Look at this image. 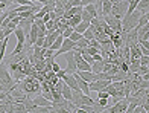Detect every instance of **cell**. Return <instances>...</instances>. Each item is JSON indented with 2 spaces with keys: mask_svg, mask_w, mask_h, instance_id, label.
<instances>
[{
  "mask_svg": "<svg viewBox=\"0 0 149 113\" xmlns=\"http://www.w3.org/2000/svg\"><path fill=\"white\" fill-rule=\"evenodd\" d=\"M18 86L29 98H32L35 93H41V83L35 77H24L22 81H18Z\"/></svg>",
  "mask_w": 149,
  "mask_h": 113,
  "instance_id": "1",
  "label": "cell"
},
{
  "mask_svg": "<svg viewBox=\"0 0 149 113\" xmlns=\"http://www.w3.org/2000/svg\"><path fill=\"white\" fill-rule=\"evenodd\" d=\"M65 57V61H67V67H65V72L67 74H74L78 69H76V60L73 57V51H69V52H64L63 54Z\"/></svg>",
  "mask_w": 149,
  "mask_h": 113,
  "instance_id": "2",
  "label": "cell"
},
{
  "mask_svg": "<svg viewBox=\"0 0 149 113\" xmlns=\"http://www.w3.org/2000/svg\"><path fill=\"white\" fill-rule=\"evenodd\" d=\"M111 81H108V79H94V81L88 83V89L90 92H97V90H104L108 84Z\"/></svg>",
  "mask_w": 149,
  "mask_h": 113,
  "instance_id": "3",
  "label": "cell"
},
{
  "mask_svg": "<svg viewBox=\"0 0 149 113\" xmlns=\"http://www.w3.org/2000/svg\"><path fill=\"white\" fill-rule=\"evenodd\" d=\"M74 46H76V44H74V41H72V40L67 37V38L63 40V43H61V48H59L58 51H55V52H56V55H61V54H64V52L73 51Z\"/></svg>",
  "mask_w": 149,
  "mask_h": 113,
  "instance_id": "4",
  "label": "cell"
},
{
  "mask_svg": "<svg viewBox=\"0 0 149 113\" xmlns=\"http://www.w3.org/2000/svg\"><path fill=\"white\" fill-rule=\"evenodd\" d=\"M63 81H64L67 86H70V89H72V90L79 89V87H78L76 79H74V77H73V74H67V72H65V75L63 77Z\"/></svg>",
  "mask_w": 149,
  "mask_h": 113,
  "instance_id": "5",
  "label": "cell"
},
{
  "mask_svg": "<svg viewBox=\"0 0 149 113\" xmlns=\"http://www.w3.org/2000/svg\"><path fill=\"white\" fill-rule=\"evenodd\" d=\"M76 74L84 79V81H87V83H91V81H94V74L91 70H76Z\"/></svg>",
  "mask_w": 149,
  "mask_h": 113,
  "instance_id": "6",
  "label": "cell"
},
{
  "mask_svg": "<svg viewBox=\"0 0 149 113\" xmlns=\"http://www.w3.org/2000/svg\"><path fill=\"white\" fill-rule=\"evenodd\" d=\"M111 6H113V3L110 2V0H102V2H100V12H102V15L110 14Z\"/></svg>",
  "mask_w": 149,
  "mask_h": 113,
  "instance_id": "7",
  "label": "cell"
},
{
  "mask_svg": "<svg viewBox=\"0 0 149 113\" xmlns=\"http://www.w3.org/2000/svg\"><path fill=\"white\" fill-rule=\"evenodd\" d=\"M135 9H139L141 14H148V9H149V0H140L135 6Z\"/></svg>",
  "mask_w": 149,
  "mask_h": 113,
  "instance_id": "8",
  "label": "cell"
},
{
  "mask_svg": "<svg viewBox=\"0 0 149 113\" xmlns=\"http://www.w3.org/2000/svg\"><path fill=\"white\" fill-rule=\"evenodd\" d=\"M72 93H73V90L70 89V86H67L65 83L63 84V87H61V95H63L64 99H70L72 98Z\"/></svg>",
  "mask_w": 149,
  "mask_h": 113,
  "instance_id": "9",
  "label": "cell"
},
{
  "mask_svg": "<svg viewBox=\"0 0 149 113\" xmlns=\"http://www.w3.org/2000/svg\"><path fill=\"white\" fill-rule=\"evenodd\" d=\"M91 72H94V74H99V72L104 70V61L100 60V61H93L91 64Z\"/></svg>",
  "mask_w": 149,
  "mask_h": 113,
  "instance_id": "10",
  "label": "cell"
},
{
  "mask_svg": "<svg viewBox=\"0 0 149 113\" xmlns=\"http://www.w3.org/2000/svg\"><path fill=\"white\" fill-rule=\"evenodd\" d=\"M84 9L88 12V14L94 18V17H99V14H97V9H96V5L94 3H90V5H85L84 6Z\"/></svg>",
  "mask_w": 149,
  "mask_h": 113,
  "instance_id": "11",
  "label": "cell"
},
{
  "mask_svg": "<svg viewBox=\"0 0 149 113\" xmlns=\"http://www.w3.org/2000/svg\"><path fill=\"white\" fill-rule=\"evenodd\" d=\"M88 26H90V22H84V20H81V22L76 25V26H74V31H76V32H79V34H82V32L87 29V28H88Z\"/></svg>",
  "mask_w": 149,
  "mask_h": 113,
  "instance_id": "12",
  "label": "cell"
},
{
  "mask_svg": "<svg viewBox=\"0 0 149 113\" xmlns=\"http://www.w3.org/2000/svg\"><path fill=\"white\" fill-rule=\"evenodd\" d=\"M63 40H64L63 35H58V37L55 38V41H53V43L49 46V49H52V51H58V49L61 48V43H63Z\"/></svg>",
  "mask_w": 149,
  "mask_h": 113,
  "instance_id": "13",
  "label": "cell"
},
{
  "mask_svg": "<svg viewBox=\"0 0 149 113\" xmlns=\"http://www.w3.org/2000/svg\"><path fill=\"white\" fill-rule=\"evenodd\" d=\"M6 44H8V37H5L2 41H0V63L3 61L5 57V51H6Z\"/></svg>",
  "mask_w": 149,
  "mask_h": 113,
  "instance_id": "14",
  "label": "cell"
},
{
  "mask_svg": "<svg viewBox=\"0 0 149 113\" xmlns=\"http://www.w3.org/2000/svg\"><path fill=\"white\" fill-rule=\"evenodd\" d=\"M14 34H15V37H17V40L18 41H26V35H24V31L22 29V28H17L14 29Z\"/></svg>",
  "mask_w": 149,
  "mask_h": 113,
  "instance_id": "15",
  "label": "cell"
},
{
  "mask_svg": "<svg viewBox=\"0 0 149 113\" xmlns=\"http://www.w3.org/2000/svg\"><path fill=\"white\" fill-rule=\"evenodd\" d=\"M22 52H24V41H18L15 49L12 51V55H18V54H22Z\"/></svg>",
  "mask_w": 149,
  "mask_h": 113,
  "instance_id": "16",
  "label": "cell"
},
{
  "mask_svg": "<svg viewBox=\"0 0 149 113\" xmlns=\"http://www.w3.org/2000/svg\"><path fill=\"white\" fill-rule=\"evenodd\" d=\"M148 23H149V14H141L140 18H139L137 26H145V25H148Z\"/></svg>",
  "mask_w": 149,
  "mask_h": 113,
  "instance_id": "17",
  "label": "cell"
},
{
  "mask_svg": "<svg viewBox=\"0 0 149 113\" xmlns=\"http://www.w3.org/2000/svg\"><path fill=\"white\" fill-rule=\"evenodd\" d=\"M82 37L84 38H87V40H91V38H94V34H93V31L90 29V26L87 28L84 32H82Z\"/></svg>",
  "mask_w": 149,
  "mask_h": 113,
  "instance_id": "18",
  "label": "cell"
},
{
  "mask_svg": "<svg viewBox=\"0 0 149 113\" xmlns=\"http://www.w3.org/2000/svg\"><path fill=\"white\" fill-rule=\"evenodd\" d=\"M69 38L72 40V41H74V43H76L78 40H81V38H82V34H79V32H76V31L73 29V32L70 34V37H69Z\"/></svg>",
  "mask_w": 149,
  "mask_h": 113,
  "instance_id": "19",
  "label": "cell"
},
{
  "mask_svg": "<svg viewBox=\"0 0 149 113\" xmlns=\"http://www.w3.org/2000/svg\"><path fill=\"white\" fill-rule=\"evenodd\" d=\"M81 18H82L84 22H90V20L93 18V17L88 14V12H87V11L84 9V6H82V11H81Z\"/></svg>",
  "mask_w": 149,
  "mask_h": 113,
  "instance_id": "20",
  "label": "cell"
},
{
  "mask_svg": "<svg viewBox=\"0 0 149 113\" xmlns=\"http://www.w3.org/2000/svg\"><path fill=\"white\" fill-rule=\"evenodd\" d=\"M72 32H73V26H67V28L63 31V34H61V35H63L64 38H67V37H70V34H72Z\"/></svg>",
  "mask_w": 149,
  "mask_h": 113,
  "instance_id": "21",
  "label": "cell"
},
{
  "mask_svg": "<svg viewBox=\"0 0 149 113\" xmlns=\"http://www.w3.org/2000/svg\"><path fill=\"white\" fill-rule=\"evenodd\" d=\"M97 98H107V99H110V93L104 89V90H97Z\"/></svg>",
  "mask_w": 149,
  "mask_h": 113,
  "instance_id": "22",
  "label": "cell"
},
{
  "mask_svg": "<svg viewBox=\"0 0 149 113\" xmlns=\"http://www.w3.org/2000/svg\"><path fill=\"white\" fill-rule=\"evenodd\" d=\"M139 60H140L141 66H149V55H141Z\"/></svg>",
  "mask_w": 149,
  "mask_h": 113,
  "instance_id": "23",
  "label": "cell"
},
{
  "mask_svg": "<svg viewBox=\"0 0 149 113\" xmlns=\"http://www.w3.org/2000/svg\"><path fill=\"white\" fill-rule=\"evenodd\" d=\"M97 105H100V107H107L108 105V99L107 98H97Z\"/></svg>",
  "mask_w": 149,
  "mask_h": 113,
  "instance_id": "24",
  "label": "cell"
},
{
  "mask_svg": "<svg viewBox=\"0 0 149 113\" xmlns=\"http://www.w3.org/2000/svg\"><path fill=\"white\" fill-rule=\"evenodd\" d=\"M15 2L18 5H32L33 2H31V0H15Z\"/></svg>",
  "mask_w": 149,
  "mask_h": 113,
  "instance_id": "25",
  "label": "cell"
},
{
  "mask_svg": "<svg viewBox=\"0 0 149 113\" xmlns=\"http://www.w3.org/2000/svg\"><path fill=\"white\" fill-rule=\"evenodd\" d=\"M50 69H52V70H53V72H55V74H56V72L59 70V66H58V64H56L55 61H53V63H52V66H50Z\"/></svg>",
  "mask_w": 149,
  "mask_h": 113,
  "instance_id": "26",
  "label": "cell"
},
{
  "mask_svg": "<svg viewBox=\"0 0 149 113\" xmlns=\"http://www.w3.org/2000/svg\"><path fill=\"white\" fill-rule=\"evenodd\" d=\"M90 3H96V0H81V5H82V6L90 5Z\"/></svg>",
  "mask_w": 149,
  "mask_h": 113,
  "instance_id": "27",
  "label": "cell"
},
{
  "mask_svg": "<svg viewBox=\"0 0 149 113\" xmlns=\"http://www.w3.org/2000/svg\"><path fill=\"white\" fill-rule=\"evenodd\" d=\"M67 2H69V0H55V3H56V5H63V6H64Z\"/></svg>",
  "mask_w": 149,
  "mask_h": 113,
  "instance_id": "28",
  "label": "cell"
},
{
  "mask_svg": "<svg viewBox=\"0 0 149 113\" xmlns=\"http://www.w3.org/2000/svg\"><path fill=\"white\" fill-rule=\"evenodd\" d=\"M5 37H6V35H5V32H3V29L0 28V41H2V40H3Z\"/></svg>",
  "mask_w": 149,
  "mask_h": 113,
  "instance_id": "29",
  "label": "cell"
}]
</instances>
